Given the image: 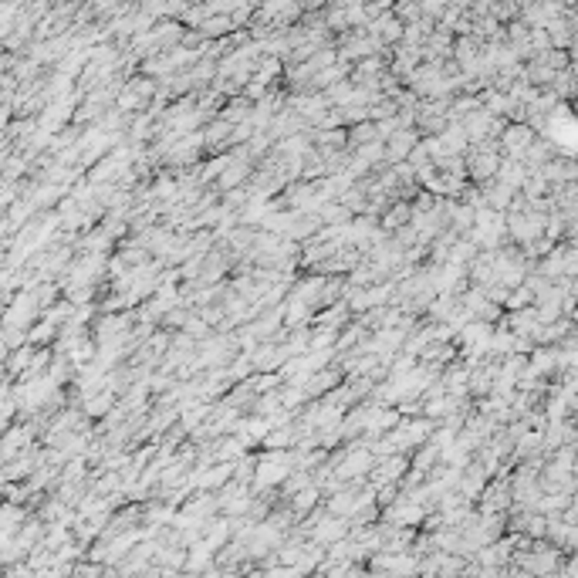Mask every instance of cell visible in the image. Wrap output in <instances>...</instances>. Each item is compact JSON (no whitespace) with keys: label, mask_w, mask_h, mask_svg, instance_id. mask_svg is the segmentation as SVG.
I'll list each match as a JSON object with an SVG mask.
<instances>
[{"label":"cell","mask_w":578,"mask_h":578,"mask_svg":"<svg viewBox=\"0 0 578 578\" xmlns=\"http://www.w3.org/2000/svg\"><path fill=\"white\" fill-rule=\"evenodd\" d=\"M410 467V460H406V453H389V457H382V460L375 463L372 470V484L375 487H382V484H399V477H402V470Z\"/></svg>","instance_id":"cell-1"},{"label":"cell","mask_w":578,"mask_h":578,"mask_svg":"<svg viewBox=\"0 0 578 578\" xmlns=\"http://www.w3.org/2000/svg\"><path fill=\"white\" fill-rule=\"evenodd\" d=\"M412 149H416V136L396 128V132L385 139V163H402V159H410Z\"/></svg>","instance_id":"cell-2"},{"label":"cell","mask_w":578,"mask_h":578,"mask_svg":"<svg viewBox=\"0 0 578 578\" xmlns=\"http://www.w3.org/2000/svg\"><path fill=\"white\" fill-rule=\"evenodd\" d=\"M504 146H507V156H521L534 146V136H531V128L527 126H514V128H507V136H504Z\"/></svg>","instance_id":"cell-3"},{"label":"cell","mask_w":578,"mask_h":578,"mask_svg":"<svg viewBox=\"0 0 578 578\" xmlns=\"http://www.w3.org/2000/svg\"><path fill=\"white\" fill-rule=\"evenodd\" d=\"M412 213H416V206L410 203H396L389 213L382 217V227L385 230H399V227H406V223H412Z\"/></svg>","instance_id":"cell-4"},{"label":"cell","mask_w":578,"mask_h":578,"mask_svg":"<svg viewBox=\"0 0 578 578\" xmlns=\"http://www.w3.org/2000/svg\"><path fill=\"white\" fill-rule=\"evenodd\" d=\"M146 98H149V85H146V81H139V85H128L126 95L118 98V105H122V108H142V105H146Z\"/></svg>","instance_id":"cell-5"},{"label":"cell","mask_w":578,"mask_h":578,"mask_svg":"<svg viewBox=\"0 0 578 578\" xmlns=\"http://www.w3.org/2000/svg\"><path fill=\"white\" fill-rule=\"evenodd\" d=\"M315 504H318V487H305L301 494H295V501H291V511H295L298 517H305V514H308Z\"/></svg>","instance_id":"cell-6"}]
</instances>
